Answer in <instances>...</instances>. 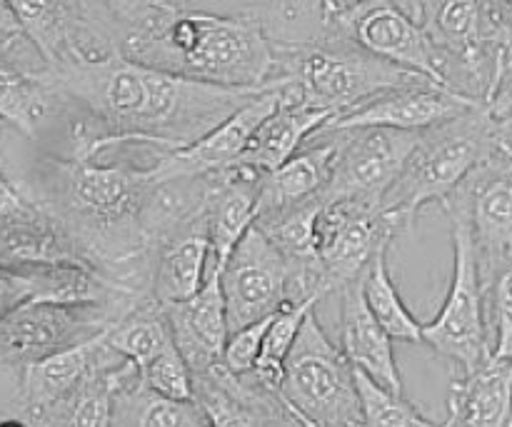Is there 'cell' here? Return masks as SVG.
<instances>
[{"label":"cell","mask_w":512,"mask_h":427,"mask_svg":"<svg viewBox=\"0 0 512 427\" xmlns=\"http://www.w3.org/2000/svg\"><path fill=\"white\" fill-rule=\"evenodd\" d=\"M448 413L458 427H508L512 420V358H490L478 373L455 378Z\"/></svg>","instance_id":"obj_28"},{"label":"cell","mask_w":512,"mask_h":427,"mask_svg":"<svg viewBox=\"0 0 512 427\" xmlns=\"http://www.w3.org/2000/svg\"><path fill=\"white\" fill-rule=\"evenodd\" d=\"M493 155L495 138L485 108L423 130L380 210L410 225L420 208L445 203Z\"/></svg>","instance_id":"obj_6"},{"label":"cell","mask_w":512,"mask_h":427,"mask_svg":"<svg viewBox=\"0 0 512 427\" xmlns=\"http://www.w3.org/2000/svg\"><path fill=\"white\" fill-rule=\"evenodd\" d=\"M260 183H263V173L245 165H235L208 178V198H205L210 230L208 268L223 270L240 240L255 225Z\"/></svg>","instance_id":"obj_24"},{"label":"cell","mask_w":512,"mask_h":427,"mask_svg":"<svg viewBox=\"0 0 512 427\" xmlns=\"http://www.w3.org/2000/svg\"><path fill=\"white\" fill-rule=\"evenodd\" d=\"M0 427H33L28 420H23L20 415H10V418H0Z\"/></svg>","instance_id":"obj_44"},{"label":"cell","mask_w":512,"mask_h":427,"mask_svg":"<svg viewBox=\"0 0 512 427\" xmlns=\"http://www.w3.org/2000/svg\"><path fill=\"white\" fill-rule=\"evenodd\" d=\"M288 275V260L253 225L220 275L230 335L273 318L288 305Z\"/></svg>","instance_id":"obj_15"},{"label":"cell","mask_w":512,"mask_h":427,"mask_svg":"<svg viewBox=\"0 0 512 427\" xmlns=\"http://www.w3.org/2000/svg\"><path fill=\"white\" fill-rule=\"evenodd\" d=\"M273 318L258 320V323L248 325V328H243V330H238V333L230 335L228 348H225V355H223V365L230 370V373H235V375L253 373L255 363H258V358H260V350H263L265 333H268Z\"/></svg>","instance_id":"obj_38"},{"label":"cell","mask_w":512,"mask_h":427,"mask_svg":"<svg viewBox=\"0 0 512 427\" xmlns=\"http://www.w3.org/2000/svg\"><path fill=\"white\" fill-rule=\"evenodd\" d=\"M315 305H318L315 300H308V303L300 305H285V308L273 318L268 333H265L260 358L253 370V378L258 380L263 388L280 393L285 360H288L290 350H293L295 340H298L308 315L315 313Z\"/></svg>","instance_id":"obj_34"},{"label":"cell","mask_w":512,"mask_h":427,"mask_svg":"<svg viewBox=\"0 0 512 427\" xmlns=\"http://www.w3.org/2000/svg\"><path fill=\"white\" fill-rule=\"evenodd\" d=\"M30 288L13 268H0V318L15 310L18 305L28 303Z\"/></svg>","instance_id":"obj_41"},{"label":"cell","mask_w":512,"mask_h":427,"mask_svg":"<svg viewBox=\"0 0 512 427\" xmlns=\"http://www.w3.org/2000/svg\"><path fill=\"white\" fill-rule=\"evenodd\" d=\"M490 333L495 358H512V263L495 275L488 288Z\"/></svg>","instance_id":"obj_37"},{"label":"cell","mask_w":512,"mask_h":427,"mask_svg":"<svg viewBox=\"0 0 512 427\" xmlns=\"http://www.w3.org/2000/svg\"><path fill=\"white\" fill-rule=\"evenodd\" d=\"M140 378L148 390L175 403H193V370L180 355L175 340H170L143 370Z\"/></svg>","instance_id":"obj_36"},{"label":"cell","mask_w":512,"mask_h":427,"mask_svg":"<svg viewBox=\"0 0 512 427\" xmlns=\"http://www.w3.org/2000/svg\"><path fill=\"white\" fill-rule=\"evenodd\" d=\"M408 225L380 208L358 203H323L318 215V258L330 290L340 293L345 285L365 275L383 250L405 233Z\"/></svg>","instance_id":"obj_14"},{"label":"cell","mask_w":512,"mask_h":427,"mask_svg":"<svg viewBox=\"0 0 512 427\" xmlns=\"http://www.w3.org/2000/svg\"><path fill=\"white\" fill-rule=\"evenodd\" d=\"M485 113L490 118L495 138V153L512 160V68L503 73L495 85L493 95L485 103Z\"/></svg>","instance_id":"obj_39"},{"label":"cell","mask_w":512,"mask_h":427,"mask_svg":"<svg viewBox=\"0 0 512 427\" xmlns=\"http://www.w3.org/2000/svg\"><path fill=\"white\" fill-rule=\"evenodd\" d=\"M208 10L245 20L278 48H305L335 38L330 0H200Z\"/></svg>","instance_id":"obj_21"},{"label":"cell","mask_w":512,"mask_h":427,"mask_svg":"<svg viewBox=\"0 0 512 427\" xmlns=\"http://www.w3.org/2000/svg\"><path fill=\"white\" fill-rule=\"evenodd\" d=\"M3 128H5V125H3V123H0V133H3Z\"/></svg>","instance_id":"obj_45"},{"label":"cell","mask_w":512,"mask_h":427,"mask_svg":"<svg viewBox=\"0 0 512 427\" xmlns=\"http://www.w3.org/2000/svg\"><path fill=\"white\" fill-rule=\"evenodd\" d=\"M278 103V90L268 85L258 98H253L238 113L230 115L223 125H218L210 135H205L200 143L178 150V153H155V173L160 178H173V175L210 178V175L235 168V165H240L245 150H248L255 130L273 115Z\"/></svg>","instance_id":"obj_18"},{"label":"cell","mask_w":512,"mask_h":427,"mask_svg":"<svg viewBox=\"0 0 512 427\" xmlns=\"http://www.w3.org/2000/svg\"><path fill=\"white\" fill-rule=\"evenodd\" d=\"M355 380L363 405V427H458V418L453 413H448V420L440 425L423 418L415 405L405 400V395L388 393L360 370H355Z\"/></svg>","instance_id":"obj_35"},{"label":"cell","mask_w":512,"mask_h":427,"mask_svg":"<svg viewBox=\"0 0 512 427\" xmlns=\"http://www.w3.org/2000/svg\"><path fill=\"white\" fill-rule=\"evenodd\" d=\"M363 293L370 313L375 315V320L383 325L390 338L403 340V343H423L425 323H418V318L403 303V295L388 268V250H383L365 270Z\"/></svg>","instance_id":"obj_33"},{"label":"cell","mask_w":512,"mask_h":427,"mask_svg":"<svg viewBox=\"0 0 512 427\" xmlns=\"http://www.w3.org/2000/svg\"><path fill=\"white\" fill-rule=\"evenodd\" d=\"M260 427H310L308 423H303V420L298 418V415L293 413V410L288 408V405H283V408L278 410V413L270 415L268 420H265Z\"/></svg>","instance_id":"obj_42"},{"label":"cell","mask_w":512,"mask_h":427,"mask_svg":"<svg viewBox=\"0 0 512 427\" xmlns=\"http://www.w3.org/2000/svg\"><path fill=\"white\" fill-rule=\"evenodd\" d=\"M20 200H23L20 188H15V185L8 180V175L0 170V213L8 208H13V205L20 203Z\"/></svg>","instance_id":"obj_43"},{"label":"cell","mask_w":512,"mask_h":427,"mask_svg":"<svg viewBox=\"0 0 512 427\" xmlns=\"http://www.w3.org/2000/svg\"><path fill=\"white\" fill-rule=\"evenodd\" d=\"M453 230V280L443 308L430 323L423 325V343L448 363L463 370V378L478 373L493 358V333H490L488 290L480 278L478 255L473 238L460 220H450Z\"/></svg>","instance_id":"obj_8"},{"label":"cell","mask_w":512,"mask_h":427,"mask_svg":"<svg viewBox=\"0 0 512 427\" xmlns=\"http://www.w3.org/2000/svg\"><path fill=\"white\" fill-rule=\"evenodd\" d=\"M280 398L310 427H363L355 368L315 313L285 360Z\"/></svg>","instance_id":"obj_7"},{"label":"cell","mask_w":512,"mask_h":427,"mask_svg":"<svg viewBox=\"0 0 512 427\" xmlns=\"http://www.w3.org/2000/svg\"><path fill=\"white\" fill-rule=\"evenodd\" d=\"M13 10L43 68L118 55L110 0H40Z\"/></svg>","instance_id":"obj_9"},{"label":"cell","mask_w":512,"mask_h":427,"mask_svg":"<svg viewBox=\"0 0 512 427\" xmlns=\"http://www.w3.org/2000/svg\"><path fill=\"white\" fill-rule=\"evenodd\" d=\"M335 113L313 108L308 103H288L280 100L268 120L255 130L248 150L240 158V165L253 168L258 173H273L280 165L288 163L293 155L303 150V143L318 135Z\"/></svg>","instance_id":"obj_27"},{"label":"cell","mask_w":512,"mask_h":427,"mask_svg":"<svg viewBox=\"0 0 512 427\" xmlns=\"http://www.w3.org/2000/svg\"><path fill=\"white\" fill-rule=\"evenodd\" d=\"M273 53L275 73L268 85L278 90L280 100L330 110L335 118L353 113L388 90L428 80L365 53L345 35L305 48H278Z\"/></svg>","instance_id":"obj_5"},{"label":"cell","mask_w":512,"mask_h":427,"mask_svg":"<svg viewBox=\"0 0 512 427\" xmlns=\"http://www.w3.org/2000/svg\"><path fill=\"white\" fill-rule=\"evenodd\" d=\"M120 58L175 78L220 88H268L273 45L245 20L218 15L200 0H110Z\"/></svg>","instance_id":"obj_3"},{"label":"cell","mask_w":512,"mask_h":427,"mask_svg":"<svg viewBox=\"0 0 512 427\" xmlns=\"http://www.w3.org/2000/svg\"><path fill=\"white\" fill-rule=\"evenodd\" d=\"M338 140L330 180L320 200L323 203H358L380 208L385 195L403 173L420 133L363 128V130H320Z\"/></svg>","instance_id":"obj_10"},{"label":"cell","mask_w":512,"mask_h":427,"mask_svg":"<svg viewBox=\"0 0 512 427\" xmlns=\"http://www.w3.org/2000/svg\"><path fill=\"white\" fill-rule=\"evenodd\" d=\"M193 403L205 427H260L285 405L253 373L235 375L223 363L193 375Z\"/></svg>","instance_id":"obj_23"},{"label":"cell","mask_w":512,"mask_h":427,"mask_svg":"<svg viewBox=\"0 0 512 427\" xmlns=\"http://www.w3.org/2000/svg\"><path fill=\"white\" fill-rule=\"evenodd\" d=\"M438 58L440 85L485 105L508 70L512 3L410 0Z\"/></svg>","instance_id":"obj_4"},{"label":"cell","mask_w":512,"mask_h":427,"mask_svg":"<svg viewBox=\"0 0 512 427\" xmlns=\"http://www.w3.org/2000/svg\"><path fill=\"white\" fill-rule=\"evenodd\" d=\"M478 108H485V105L463 98L433 80H418V83L388 90L368 100L353 113L333 118L323 130L385 128L400 130V133H423Z\"/></svg>","instance_id":"obj_17"},{"label":"cell","mask_w":512,"mask_h":427,"mask_svg":"<svg viewBox=\"0 0 512 427\" xmlns=\"http://www.w3.org/2000/svg\"><path fill=\"white\" fill-rule=\"evenodd\" d=\"M138 373V365L123 360L115 368L93 375L73 398L65 400L38 427H113L115 393Z\"/></svg>","instance_id":"obj_30"},{"label":"cell","mask_w":512,"mask_h":427,"mask_svg":"<svg viewBox=\"0 0 512 427\" xmlns=\"http://www.w3.org/2000/svg\"><path fill=\"white\" fill-rule=\"evenodd\" d=\"M43 68L15 60H0V123L35 138L58 98L40 75Z\"/></svg>","instance_id":"obj_29"},{"label":"cell","mask_w":512,"mask_h":427,"mask_svg":"<svg viewBox=\"0 0 512 427\" xmlns=\"http://www.w3.org/2000/svg\"><path fill=\"white\" fill-rule=\"evenodd\" d=\"M0 260L5 268L68 263L95 270L73 233L45 205L25 195L20 203L0 213Z\"/></svg>","instance_id":"obj_19"},{"label":"cell","mask_w":512,"mask_h":427,"mask_svg":"<svg viewBox=\"0 0 512 427\" xmlns=\"http://www.w3.org/2000/svg\"><path fill=\"white\" fill-rule=\"evenodd\" d=\"M105 338L120 358L143 370L173 340V333H170L165 310L153 298H145L128 313L120 315L105 330Z\"/></svg>","instance_id":"obj_31"},{"label":"cell","mask_w":512,"mask_h":427,"mask_svg":"<svg viewBox=\"0 0 512 427\" xmlns=\"http://www.w3.org/2000/svg\"><path fill=\"white\" fill-rule=\"evenodd\" d=\"M473 238L485 290L512 263V160L495 153L443 203Z\"/></svg>","instance_id":"obj_13"},{"label":"cell","mask_w":512,"mask_h":427,"mask_svg":"<svg viewBox=\"0 0 512 427\" xmlns=\"http://www.w3.org/2000/svg\"><path fill=\"white\" fill-rule=\"evenodd\" d=\"M210 265L208 215L198 213L165 235L153 248L150 295L160 308L195 298L205 285Z\"/></svg>","instance_id":"obj_22"},{"label":"cell","mask_w":512,"mask_h":427,"mask_svg":"<svg viewBox=\"0 0 512 427\" xmlns=\"http://www.w3.org/2000/svg\"><path fill=\"white\" fill-rule=\"evenodd\" d=\"M28 43L13 3H0V60H15V50ZM20 63V60H15Z\"/></svg>","instance_id":"obj_40"},{"label":"cell","mask_w":512,"mask_h":427,"mask_svg":"<svg viewBox=\"0 0 512 427\" xmlns=\"http://www.w3.org/2000/svg\"><path fill=\"white\" fill-rule=\"evenodd\" d=\"M0 268H5V263H3V260H0Z\"/></svg>","instance_id":"obj_46"},{"label":"cell","mask_w":512,"mask_h":427,"mask_svg":"<svg viewBox=\"0 0 512 427\" xmlns=\"http://www.w3.org/2000/svg\"><path fill=\"white\" fill-rule=\"evenodd\" d=\"M153 183V163L138 168L48 155L35 165L28 193H20L45 205L73 233L105 280L148 298L153 255L140 228V210Z\"/></svg>","instance_id":"obj_2"},{"label":"cell","mask_w":512,"mask_h":427,"mask_svg":"<svg viewBox=\"0 0 512 427\" xmlns=\"http://www.w3.org/2000/svg\"><path fill=\"white\" fill-rule=\"evenodd\" d=\"M110 305L28 303L0 318V365L28 368L105 333L120 318Z\"/></svg>","instance_id":"obj_11"},{"label":"cell","mask_w":512,"mask_h":427,"mask_svg":"<svg viewBox=\"0 0 512 427\" xmlns=\"http://www.w3.org/2000/svg\"><path fill=\"white\" fill-rule=\"evenodd\" d=\"M123 363L118 353L108 345L105 333L73 345L58 355L40 360L20 370L18 393L10 408L15 415L38 427L53 410H58L65 400L73 398L93 375L115 368Z\"/></svg>","instance_id":"obj_16"},{"label":"cell","mask_w":512,"mask_h":427,"mask_svg":"<svg viewBox=\"0 0 512 427\" xmlns=\"http://www.w3.org/2000/svg\"><path fill=\"white\" fill-rule=\"evenodd\" d=\"M340 348L355 370L393 395H403L393 338L375 320L365 303L363 278L340 290Z\"/></svg>","instance_id":"obj_25"},{"label":"cell","mask_w":512,"mask_h":427,"mask_svg":"<svg viewBox=\"0 0 512 427\" xmlns=\"http://www.w3.org/2000/svg\"><path fill=\"white\" fill-rule=\"evenodd\" d=\"M508 427H512V420H510V425H508Z\"/></svg>","instance_id":"obj_47"},{"label":"cell","mask_w":512,"mask_h":427,"mask_svg":"<svg viewBox=\"0 0 512 427\" xmlns=\"http://www.w3.org/2000/svg\"><path fill=\"white\" fill-rule=\"evenodd\" d=\"M330 18L335 35H345L365 53L440 85L433 43L415 20L410 3L330 0Z\"/></svg>","instance_id":"obj_12"},{"label":"cell","mask_w":512,"mask_h":427,"mask_svg":"<svg viewBox=\"0 0 512 427\" xmlns=\"http://www.w3.org/2000/svg\"><path fill=\"white\" fill-rule=\"evenodd\" d=\"M335 155H338V140L330 133H318L310 148L300 150L273 173H265L260 183L258 215L278 213L318 200L330 180Z\"/></svg>","instance_id":"obj_26"},{"label":"cell","mask_w":512,"mask_h":427,"mask_svg":"<svg viewBox=\"0 0 512 427\" xmlns=\"http://www.w3.org/2000/svg\"><path fill=\"white\" fill-rule=\"evenodd\" d=\"M113 427H205L195 403L160 398L143 385L140 373L115 393Z\"/></svg>","instance_id":"obj_32"},{"label":"cell","mask_w":512,"mask_h":427,"mask_svg":"<svg viewBox=\"0 0 512 427\" xmlns=\"http://www.w3.org/2000/svg\"><path fill=\"white\" fill-rule=\"evenodd\" d=\"M220 275V268H208L205 285L195 298L163 308L175 345L193 375L208 373L210 368L223 363L228 348L230 325Z\"/></svg>","instance_id":"obj_20"},{"label":"cell","mask_w":512,"mask_h":427,"mask_svg":"<svg viewBox=\"0 0 512 427\" xmlns=\"http://www.w3.org/2000/svg\"><path fill=\"white\" fill-rule=\"evenodd\" d=\"M70 123V158L95 160L118 145L178 153L200 143L265 88H220L175 78L113 55L40 70Z\"/></svg>","instance_id":"obj_1"}]
</instances>
